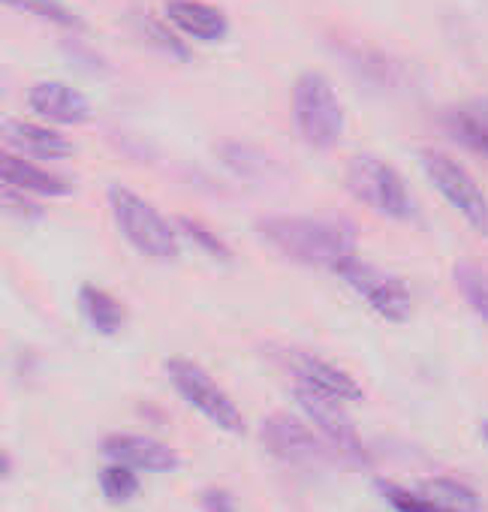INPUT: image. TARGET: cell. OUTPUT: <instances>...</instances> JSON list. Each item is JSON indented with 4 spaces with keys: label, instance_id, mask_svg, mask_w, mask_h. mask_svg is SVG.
Segmentation results:
<instances>
[{
    "label": "cell",
    "instance_id": "4316f807",
    "mask_svg": "<svg viewBox=\"0 0 488 512\" xmlns=\"http://www.w3.org/2000/svg\"><path fill=\"white\" fill-rule=\"evenodd\" d=\"M199 506H202L205 512H238L235 497H232L226 488H205V491L199 494Z\"/></svg>",
    "mask_w": 488,
    "mask_h": 512
},
{
    "label": "cell",
    "instance_id": "ac0fdd59",
    "mask_svg": "<svg viewBox=\"0 0 488 512\" xmlns=\"http://www.w3.org/2000/svg\"><path fill=\"white\" fill-rule=\"evenodd\" d=\"M79 305H82V314H85V320L91 323L94 332H100V335L121 332V326H124V308L106 290H100L94 284H85L79 290Z\"/></svg>",
    "mask_w": 488,
    "mask_h": 512
},
{
    "label": "cell",
    "instance_id": "8992f818",
    "mask_svg": "<svg viewBox=\"0 0 488 512\" xmlns=\"http://www.w3.org/2000/svg\"><path fill=\"white\" fill-rule=\"evenodd\" d=\"M166 377H169L172 389L199 416H205L211 425H217L220 431H229V434L244 431V416H241L238 404L217 386V380L205 368H199L190 359H169L166 362Z\"/></svg>",
    "mask_w": 488,
    "mask_h": 512
},
{
    "label": "cell",
    "instance_id": "484cf974",
    "mask_svg": "<svg viewBox=\"0 0 488 512\" xmlns=\"http://www.w3.org/2000/svg\"><path fill=\"white\" fill-rule=\"evenodd\" d=\"M64 55H67L70 64L79 67L82 73H106V61H103L97 52H91L85 43H79V40H67V43H64Z\"/></svg>",
    "mask_w": 488,
    "mask_h": 512
},
{
    "label": "cell",
    "instance_id": "ffe728a7",
    "mask_svg": "<svg viewBox=\"0 0 488 512\" xmlns=\"http://www.w3.org/2000/svg\"><path fill=\"white\" fill-rule=\"evenodd\" d=\"M422 491L431 494L437 503H443L449 512H479L482 509L479 494L455 476H431L422 482Z\"/></svg>",
    "mask_w": 488,
    "mask_h": 512
},
{
    "label": "cell",
    "instance_id": "9c48e42d",
    "mask_svg": "<svg viewBox=\"0 0 488 512\" xmlns=\"http://www.w3.org/2000/svg\"><path fill=\"white\" fill-rule=\"evenodd\" d=\"M260 440L275 458L293 467L326 464V440L293 413H272L269 419H263Z\"/></svg>",
    "mask_w": 488,
    "mask_h": 512
},
{
    "label": "cell",
    "instance_id": "7a4b0ae2",
    "mask_svg": "<svg viewBox=\"0 0 488 512\" xmlns=\"http://www.w3.org/2000/svg\"><path fill=\"white\" fill-rule=\"evenodd\" d=\"M290 109H293V127L308 145L329 151L341 142L344 106H341L332 82L323 73H302L296 79Z\"/></svg>",
    "mask_w": 488,
    "mask_h": 512
},
{
    "label": "cell",
    "instance_id": "cb8c5ba5",
    "mask_svg": "<svg viewBox=\"0 0 488 512\" xmlns=\"http://www.w3.org/2000/svg\"><path fill=\"white\" fill-rule=\"evenodd\" d=\"M175 229L187 238V241H193L205 256H211V260H217V263H229V247L205 226V223H199V220H193V217H178L175 220Z\"/></svg>",
    "mask_w": 488,
    "mask_h": 512
},
{
    "label": "cell",
    "instance_id": "4fadbf2b",
    "mask_svg": "<svg viewBox=\"0 0 488 512\" xmlns=\"http://www.w3.org/2000/svg\"><path fill=\"white\" fill-rule=\"evenodd\" d=\"M4 139L22 154L37 160H64L73 154V142L61 136V130L22 118H4Z\"/></svg>",
    "mask_w": 488,
    "mask_h": 512
},
{
    "label": "cell",
    "instance_id": "52a82bcc",
    "mask_svg": "<svg viewBox=\"0 0 488 512\" xmlns=\"http://www.w3.org/2000/svg\"><path fill=\"white\" fill-rule=\"evenodd\" d=\"M335 275L359 293V299L380 314L389 323H407L410 311H413V296L407 290V284L371 263H365L359 253H350L347 260H341L335 266Z\"/></svg>",
    "mask_w": 488,
    "mask_h": 512
},
{
    "label": "cell",
    "instance_id": "d6986e66",
    "mask_svg": "<svg viewBox=\"0 0 488 512\" xmlns=\"http://www.w3.org/2000/svg\"><path fill=\"white\" fill-rule=\"evenodd\" d=\"M452 281L464 305L488 326V269L470 260H458L452 269Z\"/></svg>",
    "mask_w": 488,
    "mask_h": 512
},
{
    "label": "cell",
    "instance_id": "3957f363",
    "mask_svg": "<svg viewBox=\"0 0 488 512\" xmlns=\"http://www.w3.org/2000/svg\"><path fill=\"white\" fill-rule=\"evenodd\" d=\"M109 208L121 235L151 260H175L178 256V229L139 193L124 184H109Z\"/></svg>",
    "mask_w": 488,
    "mask_h": 512
},
{
    "label": "cell",
    "instance_id": "603a6c76",
    "mask_svg": "<svg viewBox=\"0 0 488 512\" xmlns=\"http://www.w3.org/2000/svg\"><path fill=\"white\" fill-rule=\"evenodd\" d=\"M4 4L19 13L37 16L43 22H52L58 28H82V19L67 4H61V0H4Z\"/></svg>",
    "mask_w": 488,
    "mask_h": 512
},
{
    "label": "cell",
    "instance_id": "ba28073f",
    "mask_svg": "<svg viewBox=\"0 0 488 512\" xmlns=\"http://www.w3.org/2000/svg\"><path fill=\"white\" fill-rule=\"evenodd\" d=\"M296 401L302 407V413L308 416V422L317 428V434L353 467H368L371 464V452L368 443L362 440V434L356 431L353 419L344 410V401L323 395L311 386H296Z\"/></svg>",
    "mask_w": 488,
    "mask_h": 512
},
{
    "label": "cell",
    "instance_id": "5b68a950",
    "mask_svg": "<svg viewBox=\"0 0 488 512\" xmlns=\"http://www.w3.org/2000/svg\"><path fill=\"white\" fill-rule=\"evenodd\" d=\"M419 166L428 184L452 205V211L479 235H488V199L473 175L437 148H419Z\"/></svg>",
    "mask_w": 488,
    "mask_h": 512
},
{
    "label": "cell",
    "instance_id": "30bf717a",
    "mask_svg": "<svg viewBox=\"0 0 488 512\" xmlns=\"http://www.w3.org/2000/svg\"><path fill=\"white\" fill-rule=\"evenodd\" d=\"M100 449L109 461L127 464L133 470H148V473H172L181 464L172 446L145 434H109L100 443Z\"/></svg>",
    "mask_w": 488,
    "mask_h": 512
},
{
    "label": "cell",
    "instance_id": "d4e9b609",
    "mask_svg": "<svg viewBox=\"0 0 488 512\" xmlns=\"http://www.w3.org/2000/svg\"><path fill=\"white\" fill-rule=\"evenodd\" d=\"M139 31H142V37H145L154 49L166 52L169 58H178V61H187V58H190V49L184 46V40H181L178 34H172L166 25L154 22L151 16H145V19L139 22Z\"/></svg>",
    "mask_w": 488,
    "mask_h": 512
},
{
    "label": "cell",
    "instance_id": "9a60e30c",
    "mask_svg": "<svg viewBox=\"0 0 488 512\" xmlns=\"http://www.w3.org/2000/svg\"><path fill=\"white\" fill-rule=\"evenodd\" d=\"M0 178H4V187H13L28 196H67L70 193L67 178H61L19 154L0 157Z\"/></svg>",
    "mask_w": 488,
    "mask_h": 512
},
{
    "label": "cell",
    "instance_id": "277c9868",
    "mask_svg": "<svg viewBox=\"0 0 488 512\" xmlns=\"http://www.w3.org/2000/svg\"><path fill=\"white\" fill-rule=\"evenodd\" d=\"M344 181H347V190L371 211H377L389 220H413L416 217V202H413L404 178L383 157L356 154L347 163Z\"/></svg>",
    "mask_w": 488,
    "mask_h": 512
},
{
    "label": "cell",
    "instance_id": "2e32d148",
    "mask_svg": "<svg viewBox=\"0 0 488 512\" xmlns=\"http://www.w3.org/2000/svg\"><path fill=\"white\" fill-rule=\"evenodd\" d=\"M443 127L458 145L488 160V100H473L449 109L443 115Z\"/></svg>",
    "mask_w": 488,
    "mask_h": 512
},
{
    "label": "cell",
    "instance_id": "7402d4cb",
    "mask_svg": "<svg viewBox=\"0 0 488 512\" xmlns=\"http://www.w3.org/2000/svg\"><path fill=\"white\" fill-rule=\"evenodd\" d=\"M377 488H380L383 500H386L395 512H449L443 503H437V500H434L431 494H425V491H410V488L395 485V482H386V479H380Z\"/></svg>",
    "mask_w": 488,
    "mask_h": 512
},
{
    "label": "cell",
    "instance_id": "7c38bea8",
    "mask_svg": "<svg viewBox=\"0 0 488 512\" xmlns=\"http://www.w3.org/2000/svg\"><path fill=\"white\" fill-rule=\"evenodd\" d=\"M28 106L52 124H85L91 118V103L85 100V94L52 79L34 82L28 88Z\"/></svg>",
    "mask_w": 488,
    "mask_h": 512
},
{
    "label": "cell",
    "instance_id": "6da1fadb",
    "mask_svg": "<svg viewBox=\"0 0 488 512\" xmlns=\"http://www.w3.org/2000/svg\"><path fill=\"white\" fill-rule=\"evenodd\" d=\"M260 238L281 256L302 266L332 269L356 253L353 226L344 220L302 217V214H269L257 223Z\"/></svg>",
    "mask_w": 488,
    "mask_h": 512
},
{
    "label": "cell",
    "instance_id": "e0dca14e",
    "mask_svg": "<svg viewBox=\"0 0 488 512\" xmlns=\"http://www.w3.org/2000/svg\"><path fill=\"white\" fill-rule=\"evenodd\" d=\"M220 157H223L226 169H232L244 181H257L260 184V181H272L281 172L275 157H269L263 148L244 145V142H223Z\"/></svg>",
    "mask_w": 488,
    "mask_h": 512
},
{
    "label": "cell",
    "instance_id": "8fae6325",
    "mask_svg": "<svg viewBox=\"0 0 488 512\" xmlns=\"http://www.w3.org/2000/svg\"><path fill=\"white\" fill-rule=\"evenodd\" d=\"M287 365H290V371L296 374V380L302 386H311V389H317L323 395H332L338 401H362V395H365L356 377H350L344 368H338V365H332V362H326V359H320L314 353L293 350L287 356Z\"/></svg>",
    "mask_w": 488,
    "mask_h": 512
},
{
    "label": "cell",
    "instance_id": "83f0119b",
    "mask_svg": "<svg viewBox=\"0 0 488 512\" xmlns=\"http://www.w3.org/2000/svg\"><path fill=\"white\" fill-rule=\"evenodd\" d=\"M482 440H485V446H488V422H482Z\"/></svg>",
    "mask_w": 488,
    "mask_h": 512
},
{
    "label": "cell",
    "instance_id": "44dd1931",
    "mask_svg": "<svg viewBox=\"0 0 488 512\" xmlns=\"http://www.w3.org/2000/svg\"><path fill=\"white\" fill-rule=\"evenodd\" d=\"M97 482H100V491L109 503H130L136 494H139V473L127 464H106L100 473H97Z\"/></svg>",
    "mask_w": 488,
    "mask_h": 512
},
{
    "label": "cell",
    "instance_id": "5bb4252c",
    "mask_svg": "<svg viewBox=\"0 0 488 512\" xmlns=\"http://www.w3.org/2000/svg\"><path fill=\"white\" fill-rule=\"evenodd\" d=\"M166 16L181 34L202 43H217L229 31L226 16L205 0H166Z\"/></svg>",
    "mask_w": 488,
    "mask_h": 512
}]
</instances>
